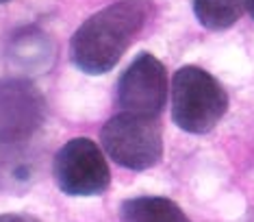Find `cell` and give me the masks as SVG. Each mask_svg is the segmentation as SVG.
<instances>
[{"label":"cell","instance_id":"6da1fadb","mask_svg":"<svg viewBox=\"0 0 254 222\" xmlns=\"http://www.w3.org/2000/svg\"><path fill=\"white\" fill-rule=\"evenodd\" d=\"M150 15L146 0H120L85 20L70 44L72 61L87 74H105L122 59Z\"/></svg>","mask_w":254,"mask_h":222},{"label":"cell","instance_id":"7a4b0ae2","mask_svg":"<svg viewBox=\"0 0 254 222\" xmlns=\"http://www.w3.org/2000/svg\"><path fill=\"white\" fill-rule=\"evenodd\" d=\"M228 109L222 83L198 66H185L172 81V120L187 133H209Z\"/></svg>","mask_w":254,"mask_h":222},{"label":"cell","instance_id":"3957f363","mask_svg":"<svg viewBox=\"0 0 254 222\" xmlns=\"http://www.w3.org/2000/svg\"><path fill=\"white\" fill-rule=\"evenodd\" d=\"M100 139L107 155L128 170H148L163 155V137L157 120L118 113L102 126Z\"/></svg>","mask_w":254,"mask_h":222},{"label":"cell","instance_id":"277c9868","mask_svg":"<svg viewBox=\"0 0 254 222\" xmlns=\"http://www.w3.org/2000/svg\"><path fill=\"white\" fill-rule=\"evenodd\" d=\"M53 174L61 192L70 196H96L109 188L111 172L96 142L74 137L55 155Z\"/></svg>","mask_w":254,"mask_h":222},{"label":"cell","instance_id":"5b68a950","mask_svg":"<svg viewBox=\"0 0 254 222\" xmlns=\"http://www.w3.org/2000/svg\"><path fill=\"white\" fill-rule=\"evenodd\" d=\"M167 101V72L154 55L141 52L122 72L115 90V103L122 113L157 120Z\"/></svg>","mask_w":254,"mask_h":222},{"label":"cell","instance_id":"8992f818","mask_svg":"<svg viewBox=\"0 0 254 222\" xmlns=\"http://www.w3.org/2000/svg\"><path fill=\"white\" fill-rule=\"evenodd\" d=\"M46 111V98L31 81L0 79V142L35 137Z\"/></svg>","mask_w":254,"mask_h":222},{"label":"cell","instance_id":"52a82bcc","mask_svg":"<svg viewBox=\"0 0 254 222\" xmlns=\"http://www.w3.org/2000/svg\"><path fill=\"white\" fill-rule=\"evenodd\" d=\"M44 148L35 137L0 142V190L22 192L39 177Z\"/></svg>","mask_w":254,"mask_h":222},{"label":"cell","instance_id":"ba28073f","mask_svg":"<svg viewBox=\"0 0 254 222\" xmlns=\"http://www.w3.org/2000/svg\"><path fill=\"white\" fill-rule=\"evenodd\" d=\"M122 222H191L174 201L163 196L128 198L120 207Z\"/></svg>","mask_w":254,"mask_h":222},{"label":"cell","instance_id":"9c48e42d","mask_svg":"<svg viewBox=\"0 0 254 222\" xmlns=\"http://www.w3.org/2000/svg\"><path fill=\"white\" fill-rule=\"evenodd\" d=\"M191 2L200 24L211 31L233 26L248 7V0H191Z\"/></svg>","mask_w":254,"mask_h":222},{"label":"cell","instance_id":"30bf717a","mask_svg":"<svg viewBox=\"0 0 254 222\" xmlns=\"http://www.w3.org/2000/svg\"><path fill=\"white\" fill-rule=\"evenodd\" d=\"M0 222H39V220L28 214H2Z\"/></svg>","mask_w":254,"mask_h":222},{"label":"cell","instance_id":"8fae6325","mask_svg":"<svg viewBox=\"0 0 254 222\" xmlns=\"http://www.w3.org/2000/svg\"><path fill=\"white\" fill-rule=\"evenodd\" d=\"M248 11H250V15L254 17V0H248Z\"/></svg>","mask_w":254,"mask_h":222},{"label":"cell","instance_id":"7c38bea8","mask_svg":"<svg viewBox=\"0 0 254 222\" xmlns=\"http://www.w3.org/2000/svg\"><path fill=\"white\" fill-rule=\"evenodd\" d=\"M2 2H7V0H0V4H2Z\"/></svg>","mask_w":254,"mask_h":222}]
</instances>
